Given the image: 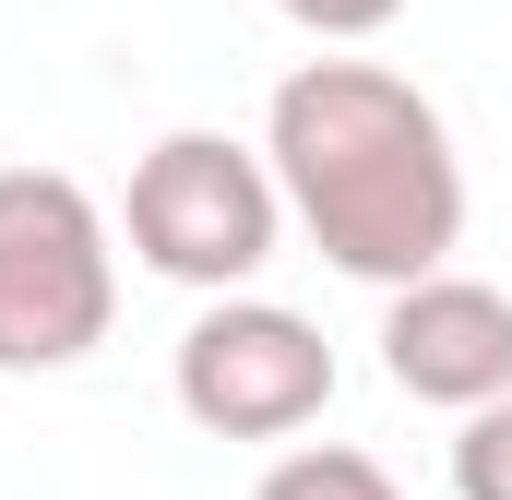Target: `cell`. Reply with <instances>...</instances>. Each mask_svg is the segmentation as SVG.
I'll return each instance as SVG.
<instances>
[{
	"label": "cell",
	"mask_w": 512,
	"mask_h": 500,
	"mask_svg": "<svg viewBox=\"0 0 512 500\" xmlns=\"http://www.w3.org/2000/svg\"><path fill=\"white\" fill-rule=\"evenodd\" d=\"M120 227H131V250H143V274L227 298V286H251L262 262H274V239H286L274 155L239 143V131H167V143H143V167H131Z\"/></svg>",
	"instance_id": "obj_3"
},
{
	"label": "cell",
	"mask_w": 512,
	"mask_h": 500,
	"mask_svg": "<svg viewBox=\"0 0 512 500\" xmlns=\"http://www.w3.org/2000/svg\"><path fill=\"white\" fill-rule=\"evenodd\" d=\"M298 36H322V48H358V36H382V24H405V0H274Z\"/></svg>",
	"instance_id": "obj_8"
},
{
	"label": "cell",
	"mask_w": 512,
	"mask_h": 500,
	"mask_svg": "<svg viewBox=\"0 0 512 500\" xmlns=\"http://www.w3.org/2000/svg\"><path fill=\"white\" fill-rule=\"evenodd\" d=\"M251 500H405V489H393L358 441H298V453H274V465H262Z\"/></svg>",
	"instance_id": "obj_6"
},
{
	"label": "cell",
	"mask_w": 512,
	"mask_h": 500,
	"mask_svg": "<svg viewBox=\"0 0 512 500\" xmlns=\"http://www.w3.org/2000/svg\"><path fill=\"white\" fill-rule=\"evenodd\" d=\"M120 322V239L72 167H0V381L84 370Z\"/></svg>",
	"instance_id": "obj_2"
},
{
	"label": "cell",
	"mask_w": 512,
	"mask_h": 500,
	"mask_svg": "<svg viewBox=\"0 0 512 500\" xmlns=\"http://www.w3.org/2000/svg\"><path fill=\"white\" fill-rule=\"evenodd\" d=\"M382 370L405 405H489L512 393V298L501 286H477V274H417V286H393L382 310Z\"/></svg>",
	"instance_id": "obj_5"
},
{
	"label": "cell",
	"mask_w": 512,
	"mask_h": 500,
	"mask_svg": "<svg viewBox=\"0 0 512 500\" xmlns=\"http://www.w3.org/2000/svg\"><path fill=\"white\" fill-rule=\"evenodd\" d=\"M262 155L310 250L358 286H417L465 250L453 120L382 60H298L262 108Z\"/></svg>",
	"instance_id": "obj_1"
},
{
	"label": "cell",
	"mask_w": 512,
	"mask_h": 500,
	"mask_svg": "<svg viewBox=\"0 0 512 500\" xmlns=\"http://www.w3.org/2000/svg\"><path fill=\"white\" fill-rule=\"evenodd\" d=\"M334 405V346L322 322H298L286 298H203V322L179 334V417L203 441H298Z\"/></svg>",
	"instance_id": "obj_4"
},
{
	"label": "cell",
	"mask_w": 512,
	"mask_h": 500,
	"mask_svg": "<svg viewBox=\"0 0 512 500\" xmlns=\"http://www.w3.org/2000/svg\"><path fill=\"white\" fill-rule=\"evenodd\" d=\"M453 500H512V393L465 405V441H453Z\"/></svg>",
	"instance_id": "obj_7"
}]
</instances>
